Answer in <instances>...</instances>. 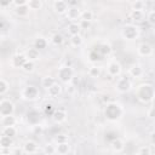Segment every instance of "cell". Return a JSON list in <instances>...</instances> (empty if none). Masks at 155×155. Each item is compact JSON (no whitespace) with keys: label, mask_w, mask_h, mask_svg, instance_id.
Returning a JSON list of instances; mask_svg holds the SVG:
<instances>
[{"label":"cell","mask_w":155,"mask_h":155,"mask_svg":"<svg viewBox=\"0 0 155 155\" xmlns=\"http://www.w3.org/2000/svg\"><path fill=\"white\" fill-rule=\"evenodd\" d=\"M46 46H47V40H46L45 38L39 36V38H36V39L34 40V47L38 48L39 51L42 50V48H46Z\"/></svg>","instance_id":"obj_24"},{"label":"cell","mask_w":155,"mask_h":155,"mask_svg":"<svg viewBox=\"0 0 155 155\" xmlns=\"http://www.w3.org/2000/svg\"><path fill=\"white\" fill-rule=\"evenodd\" d=\"M74 91H75V88H74V86H73V85H69V87H67V92L73 93Z\"/></svg>","instance_id":"obj_46"},{"label":"cell","mask_w":155,"mask_h":155,"mask_svg":"<svg viewBox=\"0 0 155 155\" xmlns=\"http://www.w3.org/2000/svg\"><path fill=\"white\" fill-rule=\"evenodd\" d=\"M132 155H139V154H138V151H137V153H134V154H132Z\"/></svg>","instance_id":"obj_47"},{"label":"cell","mask_w":155,"mask_h":155,"mask_svg":"<svg viewBox=\"0 0 155 155\" xmlns=\"http://www.w3.org/2000/svg\"><path fill=\"white\" fill-rule=\"evenodd\" d=\"M137 99L142 103H149L155 98V88L150 84H140L134 92Z\"/></svg>","instance_id":"obj_1"},{"label":"cell","mask_w":155,"mask_h":155,"mask_svg":"<svg viewBox=\"0 0 155 155\" xmlns=\"http://www.w3.org/2000/svg\"><path fill=\"white\" fill-rule=\"evenodd\" d=\"M51 42L54 45V46H59V45H62L63 44V41H64V38H63V35L61 34V33H54L52 36H51Z\"/></svg>","instance_id":"obj_30"},{"label":"cell","mask_w":155,"mask_h":155,"mask_svg":"<svg viewBox=\"0 0 155 155\" xmlns=\"http://www.w3.org/2000/svg\"><path fill=\"white\" fill-rule=\"evenodd\" d=\"M47 91V94L50 96V97H52V98H56V97H58L61 93H62V86L59 85V84H54L53 86H51L50 88H47L46 90Z\"/></svg>","instance_id":"obj_19"},{"label":"cell","mask_w":155,"mask_h":155,"mask_svg":"<svg viewBox=\"0 0 155 155\" xmlns=\"http://www.w3.org/2000/svg\"><path fill=\"white\" fill-rule=\"evenodd\" d=\"M110 147H111V149H113L114 153H121L125 149V143H124V140L121 138H117L116 137L115 139L111 140Z\"/></svg>","instance_id":"obj_17"},{"label":"cell","mask_w":155,"mask_h":155,"mask_svg":"<svg viewBox=\"0 0 155 155\" xmlns=\"http://www.w3.org/2000/svg\"><path fill=\"white\" fill-rule=\"evenodd\" d=\"M15 113V104L10 99H1L0 102V116H8L13 115Z\"/></svg>","instance_id":"obj_7"},{"label":"cell","mask_w":155,"mask_h":155,"mask_svg":"<svg viewBox=\"0 0 155 155\" xmlns=\"http://www.w3.org/2000/svg\"><path fill=\"white\" fill-rule=\"evenodd\" d=\"M52 6H53L54 12L58 15H65L68 8H69V4L64 0H56V1H53Z\"/></svg>","instance_id":"obj_10"},{"label":"cell","mask_w":155,"mask_h":155,"mask_svg":"<svg viewBox=\"0 0 155 155\" xmlns=\"http://www.w3.org/2000/svg\"><path fill=\"white\" fill-rule=\"evenodd\" d=\"M147 21L151 24V25H155V10H151L148 12L147 15Z\"/></svg>","instance_id":"obj_41"},{"label":"cell","mask_w":155,"mask_h":155,"mask_svg":"<svg viewBox=\"0 0 155 155\" xmlns=\"http://www.w3.org/2000/svg\"><path fill=\"white\" fill-rule=\"evenodd\" d=\"M68 136L67 134H58L56 138H54V142L56 144H61V143H68Z\"/></svg>","instance_id":"obj_39"},{"label":"cell","mask_w":155,"mask_h":155,"mask_svg":"<svg viewBox=\"0 0 155 155\" xmlns=\"http://www.w3.org/2000/svg\"><path fill=\"white\" fill-rule=\"evenodd\" d=\"M92 18H93V13H92L91 10H84V11H82V13H81V19L91 22Z\"/></svg>","instance_id":"obj_37"},{"label":"cell","mask_w":155,"mask_h":155,"mask_svg":"<svg viewBox=\"0 0 155 155\" xmlns=\"http://www.w3.org/2000/svg\"><path fill=\"white\" fill-rule=\"evenodd\" d=\"M27 61H28V59H27V57H25L24 53H17V54L12 56L10 64H11L13 68H21V69H22V67L24 65V63H25Z\"/></svg>","instance_id":"obj_11"},{"label":"cell","mask_w":155,"mask_h":155,"mask_svg":"<svg viewBox=\"0 0 155 155\" xmlns=\"http://www.w3.org/2000/svg\"><path fill=\"white\" fill-rule=\"evenodd\" d=\"M145 6H147L145 2L142 0H137V1L132 2V10H134V11H144Z\"/></svg>","instance_id":"obj_35"},{"label":"cell","mask_w":155,"mask_h":155,"mask_svg":"<svg viewBox=\"0 0 155 155\" xmlns=\"http://www.w3.org/2000/svg\"><path fill=\"white\" fill-rule=\"evenodd\" d=\"M101 74H102V69H101V67H98V65H92V67L88 69V75H90V78L97 79V78L101 76Z\"/></svg>","instance_id":"obj_28"},{"label":"cell","mask_w":155,"mask_h":155,"mask_svg":"<svg viewBox=\"0 0 155 155\" xmlns=\"http://www.w3.org/2000/svg\"><path fill=\"white\" fill-rule=\"evenodd\" d=\"M81 13L82 11L80 10L79 6H69L65 16L70 22H76L78 19H81Z\"/></svg>","instance_id":"obj_8"},{"label":"cell","mask_w":155,"mask_h":155,"mask_svg":"<svg viewBox=\"0 0 155 155\" xmlns=\"http://www.w3.org/2000/svg\"><path fill=\"white\" fill-rule=\"evenodd\" d=\"M138 154L139 155H151V148L149 145H142L138 149Z\"/></svg>","instance_id":"obj_38"},{"label":"cell","mask_w":155,"mask_h":155,"mask_svg":"<svg viewBox=\"0 0 155 155\" xmlns=\"http://www.w3.org/2000/svg\"><path fill=\"white\" fill-rule=\"evenodd\" d=\"M97 51L101 53V56H108L111 52V46L108 42H103V44L99 45V47H98Z\"/></svg>","instance_id":"obj_25"},{"label":"cell","mask_w":155,"mask_h":155,"mask_svg":"<svg viewBox=\"0 0 155 155\" xmlns=\"http://www.w3.org/2000/svg\"><path fill=\"white\" fill-rule=\"evenodd\" d=\"M8 90H10V82L4 78L0 79V94L1 96L6 94L8 92Z\"/></svg>","instance_id":"obj_32"},{"label":"cell","mask_w":155,"mask_h":155,"mask_svg":"<svg viewBox=\"0 0 155 155\" xmlns=\"http://www.w3.org/2000/svg\"><path fill=\"white\" fill-rule=\"evenodd\" d=\"M131 18H132L133 21H136V22H142V21H144V18H145L144 11H134V10H132V11H131Z\"/></svg>","instance_id":"obj_29"},{"label":"cell","mask_w":155,"mask_h":155,"mask_svg":"<svg viewBox=\"0 0 155 155\" xmlns=\"http://www.w3.org/2000/svg\"><path fill=\"white\" fill-rule=\"evenodd\" d=\"M143 74H144V70H143L142 65H139V64H133L128 69V75L132 76V78L138 79V78H142Z\"/></svg>","instance_id":"obj_16"},{"label":"cell","mask_w":155,"mask_h":155,"mask_svg":"<svg viewBox=\"0 0 155 155\" xmlns=\"http://www.w3.org/2000/svg\"><path fill=\"white\" fill-rule=\"evenodd\" d=\"M84 44V38L79 34V35H74V36H70V45L73 47H79Z\"/></svg>","instance_id":"obj_31"},{"label":"cell","mask_w":155,"mask_h":155,"mask_svg":"<svg viewBox=\"0 0 155 155\" xmlns=\"http://www.w3.org/2000/svg\"><path fill=\"white\" fill-rule=\"evenodd\" d=\"M147 116L149 119H151V120H155V105L151 107V108H149V110L147 111Z\"/></svg>","instance_id":"obj_43"},{"label":"cell","mask_w":155,"mask_h":155,"mask_svg":"<svg viewBox=\"0 0 155 155\" xmlns=\"http://www.w3.org/2000/svg\"><path fill=\"white\" fill-rule=\"evenodd\" d=\"M44 153H45L46 155H54V154H57L56 145L52 144V143H47V144L44 147Z\"/></svg>","instance_id":"obj_34"},{"label":"cell","mask_w":155,"mask_h":155,"mask_svg":"<svg viewBox=\"0 0 155 155\" xmlns=\"http://www.w3.org/2000/svg\"><path fill=\"white\" fill-rule=\"evenodd\" d=\"M38 149H39L38 143L34 142V140H31V139L27 140V142L24 143V145H23V151H24L25 154H29V155L35 154V153L38 151Z\"/></svg>","instance_id":"obj_14"},{"label":"cell","mask_w":155,"mask_h":155,"mask_svg":"<svg viewBox=\"0 0 155 155\" xmlns=\"http://www.w3.org/2000/svg\"><path fill=\"white\" fill-rule=\"evenodd\" d=\"M67 116H68L67 111H65L64 109L58 108V109L54 110V113H53V115H52V119H53V121H54L56 124H62V122H64V121L67 120Z\"/></svg>","instance_id":"obj_13"},{"label":"cell","mask_w":155,"mask_h":155,"mask_svg":"<svg viewBox=\"0 0 155 155\" xmlns=\"http://www.w3.org/2000/svg\"><path fill=\"white\" fill-rule=\"evenodd\" d=\"M56 82H57L56 79L52 78V76H44V78L41 79V86H42L44 88H46V90L50 88L51 86H53Z\"/></svg>","instance_id":"obj_22"},{"label":"cell","mask_w":155,"mask_h":155,"mask_svg":"<svg viewBox=\"0 0 155 155\" xmlns=\"http://www.w3.org/2000/svg\"><path fill=\"white\" fill-rule=\"evenodd\" d=\"M17 120L13 115H8V116H1V125L2 127H10V126H16Z\"/></svg>","instance_id":"obj_20"},{"label":"cell","mask_w":155,"mask_h":155,"mask_svg":"<svg viewBox=\"0 0 155 155\" xmlns=\"http://www.w3.org/2000/svg\"><path fill=\"white\" fill-rule=\"evenodd\" d=\"M67 31L70 36H74V35H79L80 31H81V28L79 25V22H70L68 25H67Z\"/></svg>","instance_id":"obj_18"},{"label":"cell","mask_w":155,"mask_h":155,"mask_svg":"<svg viewBox=\"0 0 155 155\" xmlns=\"http://www.w3.org/2000/svg\"><path fill=\"white\" fill-rule=\"evenodd\" d=\"M54 110H56V108L51 104V103H46L45 104V114L46 115H53V113H54Z\"/></svg>","instance_id":"obj_40"},{"label":"cell","mask_w":155,"mask_h":155,"mask_svg":"<svg viewBox=\"0 0 155 155\" xmlns=\"http://www.w3.org/2000/svg\"><path fill=\"white\" fill-rule=\"evenodd\" d=\"M104 115L109 121H117L124 115V108L121 104H119L116 102L108 103L104 109Z\"/></svg>","instance_id":"obj_2"},{"label":"cell","mask_w":155,"mask_h":155,"mask_svg":"<svg viewBox=\"0 0 155 155\" xmlns=\"http://www.w3.org/2000/svg\"><path fill=\"white\" fill-rule=\"evenodd\" d=\"M12 144H13L12 138L1 134V137H0V147H1V149H10V147Z\"/></svg>","instance_id":"obj_23"},{"label":"cell","mask_w":155,"mask_h":155,"mask_svg":"<svg viewBox=\"0 0 155 155\" xmlns=\"http://www.w3.org/2000/svg\"><path fill=\"white\" fill-rule=\"evenodd\" d=\"M42 5L44 4L41 0H28V7L30 10H40Z\"/></svg>","instance_id":"obj_33"},{"label":"cell","mask_w":155,"mask_h":155,"mask_svg":"<svg viewBox=\"0 0 155 155\" xmlns=\"http://www.w3.org/2000/svg\"><path fill=\"white\" fill-rule=\"evenodd\" d=\"M29 11H30V8L28 7V4H27V5H23V6L16 7L15 13H16L18 17H25V16L29 13Z\"/></svg>","instance_id":"obj_27"},{"label":"cell","mask_w":155,"mask_h":155,"mask_svg":"<svg viewBox=\"0 0 155 155\" xmlns=\"http://www.w3.org/2000/svg\"><path fill=\"white\" fill-rule=\"evenodd\" d=\"M2 136H7L10 138H13L17 134V128L15 126H10V127H2Z\"/></svg>","instance_id":"obj_26"},{"label":"cell","mask_w":155,"mask_h":155,"mask_svg":"<svg viewBox=\"0 0 155 155\" xmlns=\"http://www.w3.org/2000/svg\"><path fill=\"white\" fill-rule=\"evenodd\" d=\"M137 52H138V54L142 56V57H149V56H151V53H153V47H151L148 42H142V44L138 45Z\"/></svg>","instance_id":"obj_12"},{"label":"cell","mask_w":155,"mask_h":155,"mask_svg":"<svg viewBox=\"0 0 155 155\" xmlns=\"http://www.w3.org/2000/svg\"><path fill=\"white\" fill-rule=\"evenodd\" d=\"M122 71V68H121V64L116 61H111L108 63L107 65V73L110 75V76H119Z\"/></svg>","instance_id":"obj_9"},{"label":"cell","mask_w":155,"mask_h":155,"mask_svg":"<svg viewBox=\"0 0 155 155\" xmlns=\"http://www.w3.org/2000/svg\"><path fill=\"white\" fill-rule=\"evenodd\" d=\"M24 54H25L27 59H28V61H31V62H36V61L40 59V51H39L38 48H35V47L28 48V50L24 52Z\"/></svg>","instance_id":"obj_15"},{"label":"cell","mask_w":155,"mask_h":155,"mask_svg":"<svg viewBox=\"0 0 155 155\" xmlns=\"http://www.w3.org/2000/svg\"><path fill=\"white\" fill-rule=\"evenodd\" d=\"M56 149L58 155H68L70 151V145L69 143H61V144H56Z\"/></svg>","instance_id":"obj_21"},{"label":"cell","mask_w":155,"mask_h":155,"mask_svg":"<svg viewBox=\"0 0 155 155\" xmlns=\"http://www.w3.org/2000/svg\"><path fill=\"white\" fill-rule=\"evenodd\" d=\"M121 36L127 41H133L139 36V28L134 24H126L121 29Z\"/></svg>","instance_id":"obj_3"},{"label":"cell","mask_w":155,"mask_h":155,"mask_svg":"<svg viewBox=\"0 0 155 155\" xmlns=\"http://www.w3.org/2000/svg\"><path fill=\"white\" fill-rule=\"evenodd\" d=\"M79 25H80L81 29H90V28H91V22L80 19V21H79Z\"/></svg>","instance_id":"obj_42"},{"label":"cell","mask_w":155,"mask_h":155,"mask_svg":"<svg viewBox=\"0 0 155 155\" xmlns=\"http://www.w3.org/2000/svg\"><path fill=\"white\" fill-rule=\"evenodd\" d=\"M74 74H75L74 68L70 65H61L57 70V78L64 84L70 82L74 78Z\"/></svg>","instance_id":"obj_4"},{"label":"cell","mask_w":155,"mask_h":155,"mask_svg":"<svg viewBox=\"0 0 155 155\" xmlns=\"http://www.w3.org/2000/svg\"><path fill=\"white\" fill-rule=\"evenodd\" d=\"M12 4H13L16 7H19V6L27 5V4H28V0H15V1H12Z\"/></svg>","instance_id":"obj_44"},{"label":"cell","mask_w":155,"mask_h":155,"mask_svg":"<svg viewBox=\"0 0 155 155\" xmlns=\"http://www.w3.org/2000/svg\"><path fill=\"white\" fill-rule=\"evenodd\" d=\"M132 88V81L127 76H121L115 82V90L119 93H126Z\"/></svg>","instance_id":"obj_6"},{"label":"cell","mask_w":155,"mask_h":155,"mask_svg":"<svg viewBox=\"0 0 155 155\" xmlns=\"http://www.w3.org/2000/svg\"><path fill=\"white\" fill-rule=\"evenodd\" d=\"M150 142H151L153 145H155V131H153L150 133Z\"/></svg>","instance_id":"obj_45"},{"label":"cell","mask_w":155,"mask_h":155,"mask_svg":"<svg viewBox=\"0 0 155 155\" xmlns=\"http://www.w3.org/2000/svg\"><path fill=\"white\" fill-rule=\"evenodd\" d=\"M34 69H35V62H31V61H27L22 67V70H24L25 73H31L34 71Z\"/></svg>","instance_id":"obj_36"},{"label":"cell","mask_w":155,"mask_h":155,"mask_svg":"<svg viewBox=\"0 0 155 155\" xmlns=\"http://www.w3.org/2000/svg\"><path fill=\"white\" fill-rule=\"evenodd\" d=\"M21 96L23 99L25 101H35L39 98L40 96V92H39V88L36 86H33V85H29L27 87H24L21 92Z\"/></svg>","instance_id":"obj_5"}]
</instances>
